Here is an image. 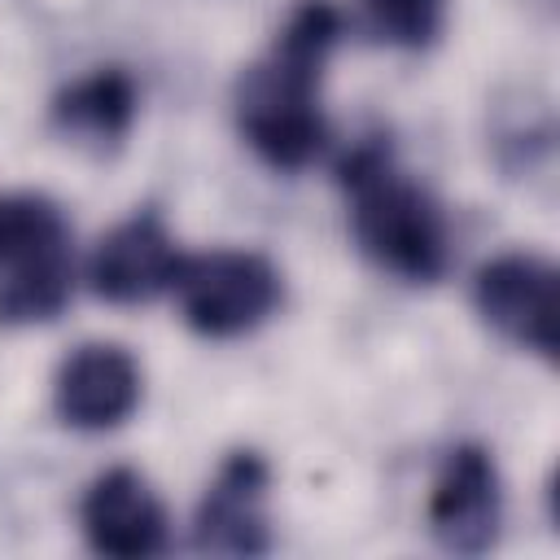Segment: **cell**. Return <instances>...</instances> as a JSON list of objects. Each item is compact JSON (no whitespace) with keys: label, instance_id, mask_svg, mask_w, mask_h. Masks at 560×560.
I'll list each match as a JSON object with an SVG mask.
<instances>
[{"label":"cell","instance_id":"6da1fadb","mask_svg":"<svg viewBox=\"0 0 560 560\" xmlns=\"http://www.w3.org/2000/svg\"><path fill=\"white\" fill-rule=\"evenodd\" d=\"M337 35V9L328 0H306L276 35V48L236 83V127L276 171H302L328 140L319 74Z\"/></svg>","mask_w":560,"mask_h":560},{"label":"cell","instance_id":"7a4b0ae2","mask_svg":"<svg viewBox=\"0 0 560 560\" xmlns=\"http://www.w3.org/2000/svg\"><path fill=\"white\" fill-rule=\"evenodd\" d=\"M350 192V228L359 249L407 284H433L451 267V232L442 206L398 171L385 136H363L337 166Z\"/></svg>","mask_w":560,"mask_h":560},{"label":"cell","instance_id":"3957f363","mask_svg":"<svg viewBox=\"0 0 560 560\" xmlns=\"http://www.w3.org/2000/svg\"><path fill=\"white\" fill-rule=\"evenodd\" d=\"M0 324H48L74 289L70 223L57 201L22 192L0 201Z\"/></svg>","mask_w":560,"mask_h":560},{"label":"cell","instance_id":"277c9868","mask_svg":"<svg viewBox=\"0 0 560 560\" xmlns=\"http://www.w3.org/2000/svg\"><path fill=\"white\" fill-rule=\"evenodd\" d=\"M179 311L201 337H241L267 324L284 298L280 271L254 249H210L179 262L175 284Z\"/></svg>","mask_w":560,"mask_h":560},{"label":"cell","instance_id":"5b68a950","mask_svg":"<svg viewBox=\"0 0 560 560\" xmlns=\"http://www.w3.org/2000/svg\"><path fill=\"white\" fill-rule=\"evenodd\" d=\"M503 525V486L486 446L459 442L442 455L429 490V529L451 556H481Z\"/></svg>","mask_w":560,"mask_h":560},{"label":"cell","instance_id":"8992f818","mask_svg":"<svg viewBox=\"0 0 560 560\" xmlns=\"http://www.w3.org/2000/svg\"><path fill=\"white\" fill-rule=\"evenodd\" d=\"M472 306L516 350H556V267L538 254H499L472 280Z\"/></svg>","mask_w":560,"mask_h":560},{"label":"cell","instance_id":"52a82bcc","mask_svg":"<svg viewBox=\"0 0 560 560\" xmlns=\"http://www.w3.org/2000/svg\"><path fill=\"white\" fill-rule=\"evenodd\" d=\"M140 363L118 341H83L74 346L52 376V407L79 433L118 429L140 407Z\"/></svg>","mask_w":560,"mask_h":560},{"label":"cell","instance_id":"ba28073f","mask_svg":"<svg viewBox=\"0 0 560 560\" xmlns=\"http://www.w3.org/2000/svg\"><path fill=\"white\" fill-rule=\"evenodd\" d=\"M267 486H271L267 459L258 451H232L197 503V521H192L197 551L262 556L271 547Z\"/></svg>","mask_w":560,"mask_h":560},{"label":"cell","instance_id":"9c48e42d","mask_svg":"<svg viewBox=\"0 0 560 560\" xmlns=\"http://www.w3.org/2000/svg\"><path fill=\"white\" fill-rule=\"evenodd\" d=\"M179 262L184 254L175 249V236L166 232V223L153 210H140L101 236L88 262V280L105 302L136 306L166 293L175 284Z\"/></svg>","mask_w":560,"mask_h":560},{"label":"cell","instance_id":"30bf717a","mask_svg":"<svg viewBox=\"0 0 560 560\" xmlns=\"http://www.w3.org/2000/svg\"><path fill=\"white\" fill-rule=\"evenodd\" d=\"M79 525L92 551L114 560H144L166 547V508L136 468L101 472L83 490Z\"/></svg>","mask_w":560,"mask_h":560},{"label":"cell","instance_id":"8fae6325","mask_svg":"<svg viewBox=\"0 0 560 560\" xmlns=\"http://www.w3.org/2000/svg\"><path fill=\"white\" fill-rule=\"evenodd\" d=\"M136 101L140 96H136L131 74L118 70V66H105V70H92V74H83L70 88L57 92L52 122L74 144L114 149V144L127 140V131L136 122Z\"/></svg>","mask_w":560,"mask_h":560},{"label":"cell","instance_id":"7c38bea8","mask_svg":"<svg viewBox=\"0 0 560 560\" xmlns=\"http://www.w3.org/2000/svg\"><path fill=\"white\" fill-rule=\"evenodd\" d=\"M446 9L451 0H363V18L376 39L420 52L433 48L446 31Z\"/></svg>","mask_w":560,"mask_h":560}]
</instances>
